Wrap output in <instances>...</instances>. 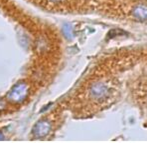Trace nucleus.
Masks as SVG:
<instances>
[{
  "instance_id": "nucleus-2",
  "label": "nucleus",
  "mask_w": 147,
  "mask_h": 143,
  "mask_svg": "<svg viewBox=\"0 0 147 143\" xmlns=\"http://www.w3.org/2000/svg\"><path fill=\"white\" fill-rule=\"evenodd\" d=\"M131 15L137 21H147V5L137 4L131 10Z\"/></svg>"
},
{
  "instance_id": "nucleus-1",
  "label": "nucleus",
  "mask_w": 147,
  "mask_h": 143,
  "mask_svg": "<svg viewBox=\"0 0 147 143\" xmlns=\"http://www.w3.org/2000/svg\"><path fill=\"white\" fill-rule=\"evenodd\" d=\"M90 95L94 99L96 100H105L109 95V88L103 82H96L90 87Z\"/></svg>"
}]
</instances>
